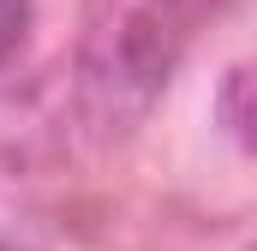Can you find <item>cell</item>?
<instances>
[{"label":"cell","instance_id":"obj_1","mask_svg":"<svg viewBox=\"0 0 257 251\" xmlns=\"http://www.w3.org/2000/svg\"><path fill=\"white\" fill-rule=\"evenodd\" d=\"M215 0H96L78 48V108L96 132H126L174 78Z\"/></svg>","mask_w":257,"mask_h":251},{"label":"cell","instance_id":"obj_2","mask_svg":"<svg viewBox=\"0 0 257 251\" xmlns=\"http://www.w3.org/2000/svg\"><path fill=\"white\" fill-rule=\"evenodd\" d=\"M245 90H251V72L233 66L227 84H221V126H227V138H233L239 150H251V108H245Z\"/></svg>","mask_w":257,"mask_h":251},{"label":"cell","instance_id":"obj_3","mask_svg":"<svg viewBox=\"0 0 257 251\" xmlns=\"http://www.w3.org/2000/svg\"><path fill=\"white\" fill-rule=\"evenodd\" d=\"M24 30H30V0H0V66L18 54Z\"/></svg>","mask_w":257,"mask_h":251},{"label":"cell","instance_id":"obj_4","mask_svg":"<svg viewBox=\"0 0 257 251\" xmlns=\"http://www.w3.org/2000/svg\"><path fill=\"white\" fill-rule=\"evenodd\" d=\"M0 251H18V245H0Z\"/></svg>","mask_w":257,"mask_h":251}]
</instances>
